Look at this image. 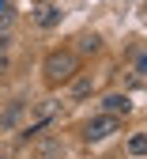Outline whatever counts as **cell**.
Returning <instances> with one entry per match:
<instances>
[{
	"label": "cell",
	"instance_id": "11",
	"mask_svg": "<svg viewBox=\"0 0 147 159\" xmlns=\"http://www.w3.org/2000/svg\"><path fill=\"white\" fill-rule=\"evenodd\" d=\"M8 72V57H0V76H4Z\"/></svg>",
	"mask_w": 147,
	"mask_h": 159
},
{
	"label": "cell",
	"instance_id": "9",
	"mask_svg": "<svg viewBox=\"0 0 147 159\" xmlns=\"http://www.w3.org/2000/svg\"><path fill=\"white\" fill-rule=\"evenodd\" d=\"M98 49V34H83L79 38V53H94Z\"/></svg>",
	"mask_w": 147,
	"mask_h": 159
},
{
	"label": "cell",
	"instance_id": "12",
	"mask_svg": "<svg viewBox=\"0 0 147 159\" xmlns=\"http://www.w3.org/2000/svg\"><path fill=\"white\" fill-rule=\"evenodd\" d=\"M0 159H4V155H0Z\"/></svg>",
	"mask_w": 147,
	"mask_h": 159
},
{
	"label": "cell",
	"instance_id": "8",
	"mask_svg": "<svg viewBox=\"0 0 147 159\" xmlns=\"http://www.w3.org/2000/svg\"><path fill=\"white\" fill-rule=\"evenodd\" d=\"M143 148H147V136H143V133H136L132 140H128V152H132V155L140 159V155H143Z\"/></svg>",
	"mask_w": 147,
	"mask_h": 159
},
{
	"label": "cell",
	"instance_id": "6",
	"mask_svg": "<svg viewBox=\"0 0 147 159\" xmlns=\"http://www.w3.org/2000/svg\"><path fill=\"white\" fill-rule=\"evenodd\" d=\"M38 159H64V144H60L57 136H53V140H45V144H41V152H38Z\"/></svg>",
	"mask_w": 147,
	"mask_h": 159
},
{
	"label": "cell",
	"instance_id": "2",
	"mask_svg": "<svg viewBox=\"0 0 147 159\" xmlns=\"http://www.w3.org/2000/svg\"><path fill=\"white\" fill-rule=\"evenodd\" d=\"M117 129H121V117L117 114H98V117H91V121L83 125V140H91V144L94 140H106V136L117 133Z\"/></svg>",
	"mask_w": 147,
	"mask_h": 159
},
{
	"label": "cell",
	"instance_id": "5",
	"mask_svg": "<svg viewBox=\"0 0 147 159\" xmlns=\"http://www.w3.org/2000/svg\"><path fill=\"white\" fill-rule=\"evenodd\" d=\"M57 23H60V8L45 4V8L38 11V27H45V30H49V27H57Z\"/></svg>",
	"mask_w": 147,
	"mask_h": 159
},
{
	"label": "cell",
	"instance_id": "10",
	"mask_svg": "<svg viewBox=\"0 0 147 159\" xmlns=\"http://www.w3.org/2000/svg\"><path fill=\"white\" fill-rule=\"evenodd\" d=\"M11 19V0H0V27Z\"/></svg>",
	"mask_w": 147,
	"mask_h": 159
},
{
	"label": "cell",
	"instance_id": "7",
	"mask_svg": "<svg viewBox=\"0 0 147 159\" xmlns=\"http://www.w3.org/2000/svg\"><path fill=\"white\" fill-rule=\"evenodd\" d=\"M91 91H94V84H91L87 76H83V80H76V84H72V95H76V98H83V95H91Z\"/></svg>",
	"mask_w": 147,
	"mask_h": 159
},
{
	"label": "cell",
	"instance_id": "4",
	"mask_svg": "<svg viewBox=\"0 0 147 159\" xmlns=\"http://www.w3.org/2000/svg\"><path fill=\"white\" fill-rule=\"evenodd\" d=\"M23 110H27V98H11V102H8V110L4 114H0V129H15V121H19V117H23Z\"/></svg>",
	"mask_w": 147,
	"mask_h": 159
},
{
	"label": "cell",
	"instance_id": "1",
	"mask_svg": "<svg viewBox=\"0 0 147 159\" xmlns=\"http://www.w3.org/2000/svg\"><path fill=\"white\" fill-rule=\"evenodd\" d=\"M41 72H45V80L57 87V84H72L76 72H79V53L72 49H57L45 57V65H41Z\"/></svg>",
	"mask_w": 147,
	"mask_h": 159
},
{
	"label": "cell",
	"instance_id": "3",
	"mask_svg": "<svg viewBox=\"0 0 147 159\" xmlns=\"http://www.w3.org/2000/svg\"><path fill=\"white\" fill-rule=\"evenodd\" d=\"M132 110V102H128V95L124 91H117V95H106L102 98V114H117V117H124Z\"/></svg>",
	"mask_w": 147,
	"mask_h": 159
}]
</instances>
